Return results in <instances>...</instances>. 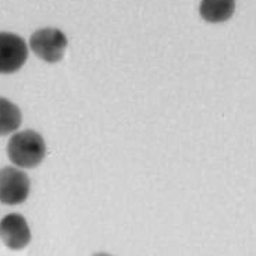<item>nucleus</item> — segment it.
<instances>
[{
  "instance_id": "6e6552de",
  "label": "nucleus",
  "mask_w": 256,
  "mask_h": 256,
  "mask_svg": "<svg viewBox=\"0 0 256 256\" xmlns=\"http://www.w3.org/2000/svg\"><path fill=\"white\" fill-rule=\"evenodd\" d=\"M94 256H112V255H109V254H104V252H99V254H95Z\"/></svg>"
},
{
  "instance_id": "39448f33",
  "label": "nucleus",
  "mask_w": 256,
  "mask_h": 256,
  "mask_svg": "<svg viewBox=\"0 0 256 256\" xmlns=\"http://www.w3.org/2000/svg\"><path fill=\"white\" fill-rule=\"evenodd\" d=\"M31 230L22 214L10 213L0 220V240L13 250H24L31 242Z\"/></svg>"
},
{
  "instance_id": "20e7f679",
  "label": "nucleus",
  "mask_w": 256,
  "mask_h": 256,
  "mask_svg": "<svg viewBox=\"0 0 256 256\" xmlns=\"http://www.w3.org/2000/svg\"><path fill=\"white\" fill-rule=\"evenodd\" d=\"M28 58L26 40L12 32H0V74L18 71Z\"/></svg>"
},
{
  "instance_id": "f257e3e1",
  "label": "nucleus",
  "mask_w": 256,
  "mask_h": 256,
  "mask_svg": "<svg viewBox=\"0 0 256 256\" xmlns=\"http://www.w3.org/2000/svg\"><path fill=\"white\" fill-rule=\"evenodd\" d=\"M7 156L17 167L34 168L45 159V141L42 135L32 130L14 132L7 144Z\"/></svg>"
},
{
  "instance_id": "0eeeda50",
  "label": "nucleus",
  "mask_w": 256,
  "mask_h": 256,
  "mask_svg": "<svg viewBox=\"0 0 256 256\" xmlns=\"http://www.w3.org/2000/svg\"><path fill=\"white\" fill-rule=\"evenodd\" d=\"M21 122L22 114L18 106L0 96V136L16 132L21 126Z\"/></svg>"
},
{
  "instance_id": "423d86ee",
  "label": "nucleus",
  "mask_w": 256,
  "mask_h": 256,
  "mask_svg": "<svg viewBox=\"0 0 256 256\" xmlns=\"http://www.w3.org/2000/svg\"><path fill=\"white\" fill-rule=\"evenodd\" d=\"M236 10V0H202L199 6L200 17L208 22H224Z\"/></svg>"
},
{
  "instance_id": "f03ea898",
  "label": "nucleus",
  "mask_w": 256,
  "mask_h": 256,
  "mask_svg": "<svg viewBox=\"0 0 256 256\" xmlns=\"http://www.w3.org/2000/svg\"><path fill=\"white\" fill-rule=\"evenodd\" d=\"M67 45V36L58 28H42L34 32L30 38L31 50L46 63L60 62Z\"/></svg>"
},
{
  "instance_id": "7ed1b4c3",
  "label": "nucleus",
  "mask_w": 256,
  "mask_h": 256,
  "mask_svg": "<svg viewBox=\"0 0 256 256\" xmlns=\"http://www.w3.org/2000/svg\"><path fill=\"white\" fill-rule=\"evenodd\" d=\"M31 191L28 174L17 167L0 168V202L4 205H20L26 202Z\"/></svg>"
}]
</instances>
